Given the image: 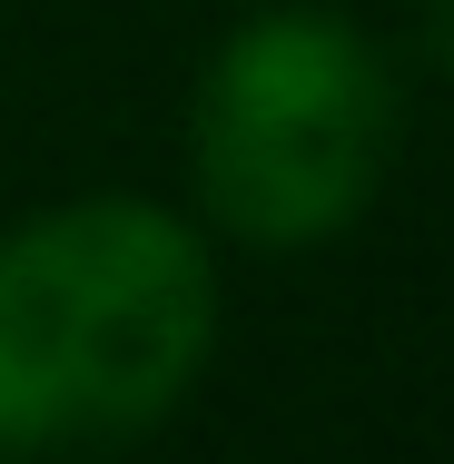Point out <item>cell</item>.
Segmentation results:
<instances>
[{
    "mask_svg": "<svg viewBox=\"0 0 454 464\" xmlns=\"http://www.w3.org/2000/svg\"><path fill=\"white\" fill-rule=\"evenodd\" d=\"M217 336L208 247L149 198H80L0 247V445L169 415Z\"/></svg>",
    "mask_w": 454,
    "mask_h": 464,
    "instance_id": "6da1fadb",
    "label": "cell"
},
{
    "mask_svg": "<svg viewBox=\"0 0 454 464\" xmlns=\"http://www.w3.org/2000/svg\"><path fill=\"white\" fill-rule=\"evenodd\" d=\"M198 198L257 247H316L356 227L395 159V80L336 10L247 20L198 90Z\"/></svg>",
    "mask_w": 454,
    "mask_h": 464,
    "instance_id": "7a4b0ae2",
    "label": "cell"
},
{
    "mask_svg": "<svg viewBox=\"0 0 454 464\" xmlns=\"http://www.w3.org/2000/svg\"><path fill=\"white\" fill-rule=\"evenodd\" d=\"M435 60L454 70V0H435Z\"/></svg>",
    "mask_w": 454,
    "mask_h": 464,
    "instance_id": "3957f363",
    "label": "cell"
}]
</instances>
